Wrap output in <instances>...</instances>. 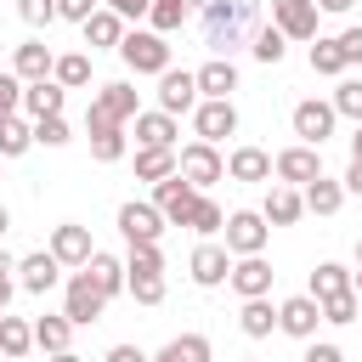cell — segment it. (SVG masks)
<instances>
[{"label":"cell","mask_w":362,"mask_h":362,"mask_svg":"<svg viewBox=\"0 0 362 362\" xmlns=\"http://www.w3.org/2000/svg\"><path fill=\"white\" fill-rule=\"evenodd\" d=\"M255 17H260V0H209L204 6V45L215 57H232L255 34Z\"/></svg>","instance_id":"cell-1"},{"label":"cell","mask_w":362,"mask_h":362,"mask_svg":"<svg viewBox=\"0 0 362 362\" xmlns=\"http://www.w3.org/2000/svg\"><path fill=\"white\" fill-rule=\"evenodd\" d=\"M136 113H141L136 85H130V79H113V85H102V90L90 96V107H85V130H107V124H124V119H136Z\"/></svg>","instance_id":"cell-2"},{"label":"cell","mask_w":362,"mask_h":362,"mask_svg":"<svg viewBox=\"0 0 362 362\" xmlns=\"http://www.w3.org/2000/svg\"><path fill=\"white\" fill-rule=\"evenodd\" d=\"M119 57H124L130 74H164V68H170V40L153 34V28H130V34L119 40Z\"/></svg>","instance_id":"cell-3"},{"label":"cell","mask_w":362,"mask_h":362,"mask_svg":"<svg viewBox=\"0 0 362 362\" xmlns=\"http://www.w3.org/2000/svg\"><path fill=\"white\" fill-rule=\"evenodd\" d=\"M153 209L164 215V226H187L198 209V187L187 175H164V181H153Z\"/></svg>","instance_id":"cell-4"},{"label":"cell","mask_w":362,"mask_h":362,"mask_svg":"<svg viewBox=\"0 0 362 362\" xmlns=\"http://www.w3.org/2000/svg\"><path fill=\"white\" fill-rule=\"evenodd\" d=\"M221 238H226V255L238 260V255H260V249H266V238H272V226H266V215H260V209H232V215H226V226H221Z\"/></svg>","instance_id":"cell-5"},{"label":"cell","mask_w":362,"mask_h":362,"mask_svg":"<svg viewBox=\"0 0 362 362\" xmlns=\"http://www.w3.org/2000/svg\"><path fill=\"white\" fill-rule=\"evenodd\" d=\"M175 175H187V181L204 192V187H215V181L226 175V158L215 153V141H187V147L175 153Z\"/></svg>","instance_id":"cell-6"},{"label":"cell","mask_w":362,"mask_h":362,"mask_svg":"<svg viewBox=\"0 0 362 362\" xmlns=\"http://www.w3.org/2000/svg\"><path fill=\"white\" fill-rule=\"evenodd\" d=\"M102 305H107V294L90 283V272H85V266H74V277H68V300H62V317H68L74 328H85V322H96V317H102Z\"/></svg>","instance_id":"cell-7"},{"label":"cell","mask_w":362,"mask_h":362,"mask_svg":"<svg viewBox=\"0 0 362 362\" xmlns=\"http://www.w3.org/2000/svg\"><path fill=\"white\" fill-rule=\"evenodd\" d=\"M272 175H277V181H288V187H305V181H317V175H322V147H311V141H294V147H283V153L272 158Z\"/></svg>","instance_id":"cell-8"},{"label":"cell","mask_w":362,"mask_h":362,"mask_svg":"<svg viewBox=\"0 0 362 362\" xmlns=\"http://www.w3.org/2000/svg\"><path fill=\"white\" fill-rule=\"evenodd\" d=\"M192 130H198V141H226V136L238 130L232 96H204V102L192 107Z\"/></svg>","instance_id":"cell-9"},{"label":"cell","mask_w":362,"mask_h":362,"mask_svg":"<svg viewBox=\"0 0 362 362\" xmlns=\"http://www.w3.org/2000/svg\"><path fill=\"white\" fill-rule=\"evenodd\" d=\"M119 232H124V243H158L164 238V215L153 204L130 198V204H119Z\"/></svg>","instance_id":"cell-10"},{"label":"cell","mask_w":362,"mask_h":362,"mask_svg":"<svg viewBox=\"0 0 362 362\" xmlns=\"http://www.w3.org/2000/svg\"><path fill=\"white\" fill-rule=\"evenodd\" d=\"M317 322H322V305H317L311 294H288V300L277 305V328H283L288 339H317Z\"/></svg>","instance_id":"cell-11"},{"label":"cell","mask_w":362,"mask_h":362,"mask_svg":"<svg viewBox=\"0 0 362 362\" xmlns=\"http://www.w3.org/2000/svg\"><path fill=\"white\" fill-rule=\"evenodd\" d=\"M272 28L283 40H317V0H272Z\"/></svg>","instance_id":"cell-12"},{"label":"cell","mask_w":362,"mask_h":362,"mask_svg":"<svg viewBox=\"0 0 362 362\" xmlns=\"http://www.w3.org/2000/svg\"><path fill=\"white\" fill-rule=\"evenodd\" d=\"M158 107L175 119V113H192L198 107V79L187 74V68H164L158 74Z\"/></svg>","instance_id":"cell-13"},{"label":"cell","mask_w":362,"mask_h":362,"mask_svg":"<svg viewBox=\"0 0 362 362\" xmlns=\"http://www.w3.org/2000/svg\"><path fill=\"white\" fill-rule=\"evenodd\" d=\"M17 283H23L28 294H51V288L62 283V260H57L51 249H34V255L17 260Z\"/></svg>","instance_id":"cell-14"},{"label":"cell","mask_w":362,"mask_h":362,"mask_svg":"<svg viewBox=\"0 0 362 362\" xmlns=\"http://www.w3.org/2000/svg\"><path fill=\"white\" fill-rule=\"evenodd\" d=\"M187 272H192V283H198V288H221V283H226V272H232L226 243H198V249H192V260H187Z\"/></svg>","instance_id":"cell-15"},{"label":"cell","mask_w":362,"mask_h":362,"mask_svg":"<svg viewBox=\"0 0 362 362\" xmlns=\"http://www.w3.org/2000/svg\"><path fill=\"white\" fill-rule=\"evenodd\" d=\"M334 119H339L334 102H300V107H294V136L311 141V147H322V141L334 136Z\"/></svg>","instance_id":"cell-16"},{"label":"cell","mask_w":362,"mask_h":362,"mask_svg":"<svg viewBox=\"0 0 362 362\" xmlns=\"http://www.w3.org/2000/svg\"><path fill=\"white\" fill-rule=\"evenodd\" d=\"M226 283H232L243 300H255V294H272V266H266L260 255H238V260H232V272H226Z\"/></svg>","instance_id":"cell-17"},{"label":"cell","mask_w":362,"mask_h":362,"mask_svg":"<svg viewBox=\"0 0 362 362\" xmlns=\"http://www.w3.org/2000/svg\"><path fill=\"white\" fill-rule=\"evenodd\" d=\"M90 232L85 226H74V221H62V226H51V255L62 260V266H85L90 260Z\"/></svg>","instance_id":"cell-18"},{"label":"cell","mask_w":362,"mask_h":362,"mask_svg":"<svg viewBox=\"0 0 362 362\" xmlns=\"http://www.w3.org/2000/svg\"><path fill=\"white\" fill-rule=\"evenodd\" d=\"M266 226H294L300 215H305V198H300V187H288V181H277L272 192H266Z\"/></svg>","instance_id":"cell-19"},{"label":"cell","mask_w":362,"mask_h":362,"mask_svg":"<svg viewBox=\"0 0 362 362\" xmlns=\"http://www.w3.org/2000/svg\"><path fill=\"white\" fill-rule=\"evenodd\" d=\"M51 45L45 40H28V45H17V57H11V74L23 79V85H34V79H51Z\"/></svg>","instance_id":"cell-20"},{"label":"cell","mask_w":362,"mask_h":362,"mask_svg":"<svg viewBox=\"0 0 362 362\" xmlns=\"http://www.w3.org/2000/svg\"><path fill=\"white\" fill-rule=\"evenodd\" d=\"M79 28H85V45H96V51H102V45H113V51H119V40H124V17H119V11H107V6H96Z\"/></svg>","instance_id":"cell-21"},{"label":"cell","mask_w":362,"mask_h":362,"mask_svg":"<svg viewBox=\"0 0 362 362\" xmlns=\"http://www.w3.org/2000/svg\"><path fill=\"white\" fill-rule=\"evenodd\" d=\"M192 79H198V96H232V90H238V68H232V57H209Z\"/></svg>","instance_id":"cell-22"},{"label":"cell","mask_w":362,"mask_h":362,"mask_svg":"<svg viewBox=\"0 0 362 362\" xmlns=\"http://www.w3.org/2000/svg\"><path fill=\"white\" fill-rule=\"evenodd\" d=\"M136 147H175V119L164 107L136 113Z\"/></svg>","instance_id":"cell-23"},{"label":"cell","mask_w":362,"mask_h":362,"mask_svg":"<svg viewBox=\"0 0 362 362\" xmlns=\"http://www.w3.org/2000/svg\"><path fill=\"white\" fill-rule=\"evenodd\" d=\"M226 175L232 181H272V153L266 147H238L226 158Z\"/></svg>","instance_id":"cell-24"},{"label":"cell","mask_w":362,"mask_h":362,"mask_svg":"<svg viewBox=\"0 0 362 362\" xmlns=\"http://www.w3.org/2000/svg\"><path fill=\"white\" fill-rule=\"evenodd\" d=\"M85 272H90V283L113 300V294H124V260H113L107 249H90V260H85Z\"/></svg>","instance_id":"cell-25"},{"label":"cell","mask_w":362,"mask_h":362,"mask_svg":"<svg viewBox=\"0 0 362 362\" xmlns=\"http://www.w3.org/2000/svg\"><path fill=\"white\" fill-rule=\"evenodd\" d=\"M62 85L57 79H34V85H23V107H28V119H45V113H62Z\"/></svg>","instance_id":"cell-26"},{"label":"cell","mask_w":362,"mask_h":362,"mask_svg":"<svg viewBox=\"0 0 362 362\" xmlns=\"http://www.w3.org/2000/svg\"><path fill=\"white\" fill-rule=\"evenodd\" d=\"M238 328H243L249 339H266V334L277 328V311H272V300H266V294L243 300V311H238Z\"/></svg>","instance_id":"cell-27"},{"label":"cell","mask_w":362,"mask_h":362,"mask_svg":"<svg viewBox=\"0 0 362 362\" xmlns=\"http://www.w3.org/2000/svg\"><path fill=\"white\" fill-rule=\"evenodd\" d=\"M175 175V147H136V181H164Z\"/></svg>","instance_id":"cell-28"},{"label":"cell","mask_w":362,"mask_h":362,"mask_svg":"<svg viewBox=\"0 0 362 362\" xmlns=\"http://www.w3.org/2000/svg\"><path fill=\"white\" fill-rule=\"evenodd\" d=\"M300 198H305V209H311V215H334V209L345 204V187H339V181H328V175H317V181H305V192H300Z\"/></svg>","instance_id":"cell-29"},{"label":"cell","mask_w":362,"mask_h":362,"mask_svg":"<svg viewBox=\"0 0 362 362\" xmlns=\"http://www.w3.org/2000/svg\"><path fill=\"white\" fill-rule=\"evenodd\" d=\"M28 351H34V322L0 311V356H28Z\"/></svg>","instance_id":"cell-30"},{"label":"cell","mask_w":362,"mask_h":362,"mask_svg":"<svg viewBox=\"0 0 362 362\" xmlns=\"http://www.w3.org/2000/svg\"><path fill=\"white\" fill-rule=\"evenodd\" d=\"M51 79H57L62 90H79V85H90V57H85V51H68V57H57V62H51Z\"/></svg>","instance_id":"cell-31"},{"label":"cell","mask_w":362,"mask_h":362,"mask_svg":"<svg viewBox=\"0 0 362 362\" xmlns=\"http://www.w3.org/2000/svg\"><path fill=\"white\" fill-rule=\"evenodd\" d=\"M345 288H351V272H345L339 260H322V266L311 272V288H305V294H311V300H328V294H345Z\"/></svg>","instance_id":"cell-32"},{"label":"cell","mask_w":362,"mask_h":362,"mask_svg":"<svg viewBox=\"0 0 362 362\" xmlns=\"http://www.w3.org/2000/svg\"><path fill=\"white\" fill-rule=\"evenodd\" d=\"M153 362H209V339L204 334H175Z\"/></svg>","instance_id":"cell-33"},{"label":"cell","mask_w":362,"mask_h":362,"mask_svg":"<svg viewBox=\"0 0 362 362\" xmlns=\"http://www.w3.org/2000/svg\"><path fill=\"white\" fill-rule=\"evenodd\" d=\"M249 51H255V62L277 68V62H283V51H288V40H283V28H272V23H266V28H255V34H249Z\"/></svg>","instance_id":"cell-34"},{"label":"cell","mask_w":362,"mask_h":362,"mask_svg":"<svg viewBox=\"0 0 362 362\" xmlns=\"http://www.w3.org/2000/svg\"><path fill=\"white\" fill-rule=\"evenodd\" d=\"M68 334H74V322H68V317H40V322H34V345H40L45 356L68 351Z\"/></svg>","instance_id":"cell-35"},{"label":"cell","mask_w":362,"mask_h":362,"mask_svg":"<svg viewBox=\"0 0 362 362\" xmlns=\"http://www.w3.org/2000/svg\"><path fill=\"white\" fill-rule=\"evenodd\" d=\"M28 147H34V124H23L17 113L0 119V158H23Z\"/></svg>","instance_id":"cell-36"},{"label":"cell","mask_w":362,"mask_h":362,"mask_svg":"<svg viewBox=\"0 0 362 362\" xmlns=\"http://www.w3.org/2000/svg\"><path fill=\"white\" fill-rule=\"evenodd\" d=\"M90 158H96V164H119V158H124V124L90 130Z\"/></svg>","instance_id":"cell-37"},{"label":"cell","mask_w":362,"mask_h":362,"mask_svg":"<svg viewBox=\"0 0 362 362\" xmlns=\"http://www.w3.org/2000/svg\"><path fill=\"white\" fill-rule=\"evenodd\" d=\"M124 294H136V305H158L164 300V272H124Z\"/></svg>","instance_id":"cell-38"},{"label":"cell","mask_w":362,"mask_h":362,"mask_svg":"<svg viewBox=\"0 0 362 362\" xmlns=\"http://www.w3.org/2000/svg\"><path fill=\"white\" fill-rule=\"evenodd\" d=\"M147 23L153 34H175L187 23V0H147Z\"/></svg>","instance_id":"cell-39"},{"label":"cell","mask_w":362,"mask_h":362,"mask_svg":"<svg viewBox=\"0 0 362 362\" xmlns=\"http://www.w3.org/2000/svg\"><path fill=\"white\" fill-rule=\"evenodd\" d=\"M187 226H192V232H204V238H215V232L226 226V209H221L215 198H204V192H198V209H192V221H187Z\"/></svg>","instance_id":"cell-40"},{"label":"cell","mask_w":362,"mask_h":362,"mask_svg":"<svg viewBox=\"0 0 362 362\" xmlns=\"http://www.w3.org/2000/svg\"><path fill=\"white\" fill-rule=\"evenodd\" d=\"M311 74H345V57H339V40H322L311 45Z\"/></svg>","instance_id":"cell-41"},{"label":"cell","mask_w":362,"mask_h":362,"mask_svg":"<svg viewBox=\"0 0 362 362\" xmlns=\"http://www.w3.org/2000/svg\"><path fill=\"white\" fill-rule=\"evenodd\" d=\"M334 113L339 119H362V79H339V90H334Z\"/></svg>","instance_id":"cell-42"},{"label":"cell","mask_w":362,"mask_h":362,"mask_svg":"<svg viewBox=\"0 0 362 362\" xmlns=\"http://www.w3.org/2000/svg\"><path fill=\"white\" fill-rule=\"evenodd\" d=\"M317 305H322V322H356V288L328 294V300H317Z\"/></svg>","instance_id":"cell-43"},{"label":"cell","mask_w":362,"mask_h":362,"mask_svg":"<svg viewBox=\"0 0 362 362\" xmlns=\"http://www.w3.org/2000/svg\"><path fill=\"white\" fill-rule=\"evenodd\" d=\"M34 141H40V147H62V141H68V119H62V113L34 119Z\"/></svg>","instance_id":"cell-44"},{"label":"cell","mask_w":362,"mask_h":362,"mask_svg":"<svg viewBox=\"0 0 362 362\" xmlns=\"http://www.w3.org/2000/svg\"><path fill=\"white\" fill-rule=\"evenodd\" d=\"M124 272H164V255H158V243H130V255H124Z\"/></svg>","instance_id":"cell-45"},{"label":"cell","mask_w":362,"mask_h":362,"mask_svg":"<svg viewBox=\"0 0 362 362\" xmlns=\"http://www.w3.org/2000/svg\"><path fill=\"white\" fill-rule=\"evenodd\" d=\"M23 107V79L17 74H0V119H11Z\"/></svg>","instance_id":"cell-46"},{"label":"cell","mask_w":362,"mask_h":362,"mask_svg":"<svg viewBox=\"0 0 362 362\" xmlns=\"http://www.w3.org/2000/svg\"><path fill=\"white\" fill-rule=\"evenodd\" d=\"M17 11H23V23H34V28H40V23H51V17H57V0H17Z\"/></svg>","instance_id":"cell-47"},{"label":"cell","mask_w":362,"mask_h":362,"mask_svg":"<svg viewBox=\"0 0 362 362\" xmlns=\"http://www.w3.org/2000/svg\"><path fill=\"white\" fill-rule=\"evenodd\" d=\"M96 6H102V0H57V17H68V23H85Z\"/></svg>","instance_id":"cell-48"},{"label":"cell","mask_w":362,"mask_h":362,"mask_svg":"<svg viewBox=\"0 0 362 362\" xmlns=\"http://www.w3.org/2000/svg\"><path fill=\"white\" fill-rule=\"evenodd\" d=\"M339 57H345V68L362 62V28H345V34H339Z\"/></svg>","instance_id":"cell-49"},{"label":"cell","mask_w":362,"mask_h":362,"mask_svg":"<svg viewBox=\"0 0 362 362\" xmlns=\"http://www.w3.org/2000/svg\"><path fill=\"white\" fill-rule=\"evenodd\" d=\"M102 362H153V356H147L141 345H113V351H107Z\"/></svg>","instance_id":"cell-50"},{"label":"cell","mask_w":362,"mask_h":362,"mask_svg":"<svg viewBox=\"0 0 362 362\" xmlns=\"http://www.w3.org/2000/svg\"><path fill=\"white\" fill-rule=\"evenodd\" d=\"M11 272H17V260L0 249V305H6V300H11V288H17V283H11Z\"/></svg>","instance_id":"cell-51"},{"label":"cell","mask_w":362,"mask_h":362,"mask_svg":"<svg viewBox=\"0 0 362 362\" xmlns=\"http://www.w3.org/2000/svg\"><path fill=\"white\" fill-rule=\"evenodd\" d=\"M107 11H119V17H147V0H102Z\"/></svg>","instance_id":"cell-52"},{"label":"cell","mask_w":362,"mask_h":362,"mask_svg":"<svg viewBox=\"0 0 362 362\" xmlns=\"http://www.w3.org/2000/svg\"><path fill=\"white\" fill-rule=\"evenodd\" d=\"M305 362H345V351L322 339V345H311V351H305Z\"/></svg>","instance_id":"cell-53"},{"label":"cell","mask_w":362,"mask_h":362,"mask_svg":"<svg viewBox=\"0 0 362 362\" xmlns=\"http://www.w3.org/2000/svg\"><path fill=\"white\" fill-rule=\"evenodd\" d=\"M339 187H345V192H356V198H362V158H351V170H345V181H339Z\"/></svg>","instance_id":"cell-54"},{"label":"cell","mask_w":362,"mask_h":362,"mask_svg":"<svg viewBox=\"0 0 362 362\" xmlns=\"http://www.w3.org/2000/svg\"><path fill=\"white\" fill-rule=\"evenodd\" d=\"M356 0H317V11H328V17H345Z\"/></svg>","instance_id":"cell-55"},{"label":"cell","mask_w":362,"mask_h":362,"mask_svg":"<svg viewBox=\"0 0 362 362\" xmlns=\"http://www.w3.org/2000/svg\"><path fill=\"white\" fill-rule=\"evenodd\" d=\"M351 158H362V119H356V130H351Z\"/></svg>","instance_id":"cell-56"},{"label":"cell","mask_w":362,"mask_h":362,"mask_svg":"<svg viewBox=\"0 0 362 362\" xmlns=\"http://www.w3.org/2000/svg\"><path fill=\"white\" fill-rule=\"evenodd\" d=\"M6 232H11V209L0 204V238H6Z\"/></svg>","instance_id":"cell-57"},{"label":"cell","mask_w":362,"mask_h":362,"mask_svg":"<svg viewBox=\"0 0 362 362\" xmlns=\"http://www.w3.org/2000/svg\"><path fill=\"white\" fill-rule=\"evenodd\" d=\"M51 362H85V356H74V351H57V356H51Z\"/></svg>","instance_id":"cell-58"},{"label":"cell","mask_w":362,"mask_h":362,"mask_svg":"<svg viewBox=\"0 0 362 362\" xmlns=\"http://www.w3.org/2000/svg\"><path fill=\"white\" fill-rule=\"evenodd\" d=\"M351 288H356V294H362V266H356V272H351Z\"/></svg>","instance_id":"cell-59"},{"label":"cell","mask_w":362,"mask_h":362,"mask_svg":"<svg viewBox=\"0 0 362 362\" xmlns=\"http://www.w3.org/2000/svg\"><path fill=\"white\" fill-rule=\"evenodd\" d=\"M356 266H362V238H356Z\"/></svg>","instance_id":"cell-60"},{"label":"cell","mask_w":362,"mask_h":362,"mask_svg":"<svg viewBox=\"0 0 362 362\" xmlns=\"http://www.w3.org/2000/svg\"><path fill=\"white\" fill-rule=\"evenodd\" d=\"M187 6H209V0H187Z\"/></svg>","instance_id":"cell-61"},{"label":"cell","mask_w":362,"mask_h":362,"mask_svg":"<svg viewBox=\"0 0 362 362\" xmlns=\"http://www.w3.org/2000/svg\"><path fill=\"white\" fill-rule=\"evenodd\" d=\"M0 362H23V356H0Z\"/></svg>","instance_id":"cell-62"},{"label":"cell","mask_w":362,"mask_h":362,"mask_svg":"<svg viewBox=\"0 0 362 362\" xmlns=\"http://www.w3.org/2000/svg\"><path fill=\"white\" fill-rule=\"evenodd\" d=\"M243 362H255V356H243Z\"/></svg>","instance_id":"cell-63"},{"label":"cell","mask_w":362,"mask_h":362,"mask_svg":"<svg viewBox=\"0 0 362 362\" xmlns=\"http://www.w3.org/2000/svg\"><path fill=\"white\" fill-rule=\"evenodd\" d=\"M0 311H6V305H0Z\"/></svg>","instance_id":"cell-64"}]
</instances>
